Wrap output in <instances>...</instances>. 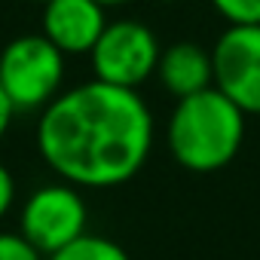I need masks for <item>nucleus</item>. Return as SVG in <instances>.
Masks as SVG:
<instances>
[{"label": "nucleus", "instance_id": "f257e3e1", "mask_svg": "<svg viewBox=\"0 0 260 260\" xmlns=\"http://www.w3.org/2000/svg\"><path fill=\"white\" fill-rule=\"evenodd\" d=\"M153 147V113L138 89L89 80L58 92L40 113L37 150L74 187L107 190L132 181Z\"/></svg>", "mask_w": 260, "mask_h": 260}, {"label": "nucleus", "instance_id": "39448f33", "mask_svg": "<svg viewBox=\"0 0 260 260\" xmlns=\"http://www.w3.org/2000/svg\"><path fill=\"white\" fill-rule=\"evenodd\" d=\"M86 220H89V208L74 184H68V181L46 184L25 199L22 217H19V233L37 251H43L49 257L58 248L80 239L86 233Z\"/></svg>", "mask_w": 260, "mask_h": 260}, {"label": "nucleus", "instance_id": "1a4fd4ad", "mask_svg": "<svg viewBox=\"0 0 260 260\" xmlns=\"http://www.w3.org/2000/svg\"><path fill=\"white\" fill-rule=\"evenodd\" d=\"M46 260H132L125 254L122 245H116L113 239H104V236H92V233H83L80 239H74L71 245L58 248L55 254H49Z\"/></svg>", "mask_w": 260, "mask_h": 260}, {"label": "nucleus", "instance_id": "6e6552de", "mask_svg": "<svg viewBox=\"0 0 260 260\" xmlns=\"http://www.w3.org/2000/svg\"><path fill=\"white\" fill-rule=\"evenodd\" d=\"M156 77L175 98L196 95V92L214 86L211 52H205L199 43H172L159 55Z\"/></svg>", "mask_w": 260, "mask_h": 260}, {"label": "nucleus", "instance_id": "0eeeda50", "mask_svg": "<svg viewBox=\"0 0 260 260\" xmlns=\"http://www.w3.org/2000/svg\"><path fill=\"white\" fill-rule=\"evenodd\" d=\"M104 28L107 19L98 0H46L43 4V34L64 55H89Z\"/></svg>", "mask_w": 260, "mask_h": 260}, {"label": "nucleus", "instance_id": "f03ea898", "mask_svg": "<svg viewBox=\"0 0 260 260\" xmlns=\"http://www.w3.org/2000/svg\"><path fill=\"white\" fill-rule=\"evenodd\" d=\"M245 116L248 113L217 86L178 98L166 132L175 162L196 175L220 172L242 150Z\"/></svg>", "mask_w": 260, "mask_h": 260}, {"label": "nucleus", "instance_id": "2eb2a0df", "mask_svg": "<svg viewBox=\"0 0 260 260\" xmlns=\"http://www.w3.org/2000/svg\"><path fill=\"white\" fill-rule=\"evenodd\" d=\"M37 4H46V0H37Z\"/></svg>", "mask_w": 260, "mask_h": 260}, {"label": "nucleus", "instance_id": "9b49d317", "mask_svg": "<svg viewBox=\"0 0 260 260\" xmlns=\"http://www.w3.org/2000/svg\"><path fill=\"white\" fill-rule=\"evenodd\" d=\"M0 260H46L22 233H0Z\"/></svg>", "mask_w": 260, "mask_h": 260}, {"label": "nucleus", "instance_id": "f8f14e48", "mask_svg": "<svg viewBox=\"0 0 260 260\" xmlns=\"http://www.w3.org/2000/svg\"><path fill=\"white\" fill-rule=\"evenodd\" d=\"M13 202H16V178L4 162H0V217L13 208Z\"/></svg>", "mask_w": 260, "mask_h": 260}, {"label": "nucleus", "instance_id": "ddd939ff", "mask_svg": "<svg viewBox=\"0 0 260 260\" xmlns=\"http://www.w3.org/2000/svg\"><path fill=\"white\" fill-rule=\"evenodd\" d=\"M13 116H16V107H13V101L7 98V92H4V86H0V138L7 135V128H10V122H13Z\"/></svg>", "mask_w": 260, "mask_h": 260}, {"label": "nucleus", "instance_id": "20e7f679", "mask_svg": "<svg viewBox=\"0 0 260 260\" xmlns=\"http://www.w3.org/2000/svg\"><path fill=\"white\" fill-rule=\"evenodd\" d=\"M159 55L162 49L156 34L135 19L107 22V28L89 49L95 80L125 86V89H138L147 77H153Z\"/></svg>", "mask_w": 260, "mask_h": 260}, {"label": "nucleus", "instance_id": "9d476101", "mask_svg": "<svg viewBox=\"0 0 260 260\" xmlns=\"http://www.w3.org/2000/svg\"><path fill=\"white\" fill-rule=\"evenodd\" d=\"M230 25H260V0H211Z\"/></svg>", "mask_w": 260, "mask_h": 260}, {"label": "nucleus", "instance_id": "4468645a", "mask_svg": "<svg viewBox=\"0 0 260 260\" xmlns=\"http://www.w3.org/2000/svg\"><path fill=\"white\" fill-rule=\"evenodd\" d=\"M98 4L107 10V7H125V4H132V0H98Z\"/></svg>", "mask_w": 260, "mask_h": 260}, {"label": "nucleus", "instance_id": "423d86ee", "mask_svg": "<svg viewBox=\"0 0 260 260\" xmlns=\"http://www.w3.org/2000/svg\"><path fill=\"white\" fill-rule=\"evenodd\" d=\"M214 86L245 113H260V25H230L214 49Z\"/></svg>", "mask_w": 260, "mask_h": 260}, {"label": "nucleus", "instance_id": "7ed1b4c3", "mask_svg": "<svg viewBox=\"0 0 260 260\" xmlns=\"http://www.w3.org/2000/svg\"><path fill=\"white\" fill-rule=\"evenodd\" d=\"M64 52L46 34H22L0 52V86L19 110H43L64 83Z\"/></svg>", "mask_w": 260, "mask_h": 260}]
</instances>
